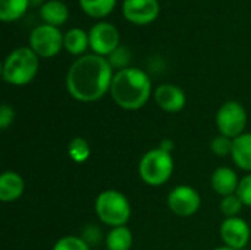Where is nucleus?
Instances as JSON below:
<instances>
[{
  "label": "nucleus",
  "mask_w": 251,
  "mask_h": 250,
  "mask_svg": "<svg viewBox=\"0 0 251 250\" xmlns=\"http://www.w3.org/2000/svg\"><path fill=\"white\" fill-rule=\"evenodd\" d=\"M175 169L172 153L154 147L147 150L138 162V175L143 183L151 187H160L166 184Z\"/></svg>",
  "instance_id": "5"
},
{
  "label": "nucleus",
  "mask_w": 251,
  "mask_h": 250,
  "mask_svg": "<svg viewBox=\"0 0 251 250\" xmlns=\"http://www.w3.org/2000/svg\"><path fill=\"white\" fill-rule=\"evenodd\" d=\"M134 243L132 231L126 227H115L106 236V248L107 250H131Z\"/></svg>",
  "instance_id": "18"
},
{
  "label": "nucleus",
  "mask_w": 251,
  "mask_h": 250,
  "mask_svg": "<svg viewBox=\"0 0 251 250\" xmlns=\"http://www.w3.org/2000/svg\"><path fill=\"white\" fill-rule=\"evenodd\" d=\"M78 3L87 16L103 19L115 10L118 0H78Z\"/></svg>",
  "instance_id": "19"
},
{
  "label": "nucleus",
  "mask_w": 251,
  "mask_h": 250,
  "mask_svg": "<svg viewBox=\"0 0 251 250\" xmlns=\"http://www.w3.org/2000/svg\"><path fill=\"white\" fill-rule=\"evenodd\" d=\"M40 18L43 24L59 28L69 19V7L60 0H47L40 6Z\"/></svg>",
  "instance_id": "15"
},
{
  "label": "nucleus",
  "mask_w": 251,
  "mask_h": 250,
  "mask_svg": "<svg viewBox=\"0 0 251 250\" xmlns=\"http://www.w3.org/2000/svg\"><path fill=\"white\" fill-rule=\"evenodd\" d=\"M31 4V0H0V19L15 22L26 13Z\"/></svg>",
  "instance_id": "20"
},
{
  "label": "nucleus",
  "mask_w": 251,
  "mask_h": 250,
  "mask_svg": "<svg viewBox=\"0 0 251 250\" xmlns=\"http://www.w3.org/2000/svg\"><path fill=\"white\" fill-rule=\"evenodd\" d=\"M25 192L24 178L15 171H6L0 177V200L10 203L18 200Z\"/></svg>",
  "instance_id": "14"
},
{
  "label": "nucleus",
  "mask_w": 251,
  "mask_h": 250,
  "mask_svg": "<svg viewBox=\"0 0 251 250\" xmlns=\"http://www.w3.org/2000/svg\"><path fill=\"white\" fill-rule=\"evenodd\" d=\"M51 250H91L90 245L78 236H63L60 237Z\"/></svg>",
  "instance_id": "23"
},
{
  "label": "nucleus",
  "mask_w": 251,
  "mask_h": 250,
  "mask_svg": "<svg viewBox=\"0 0 251 250\" xmlns=\"http://www.w3.org/2000/svg\"><path fill=\"white\" fill-rule=\"evenodd\" d=\"M94 211L97 218L110 228L126 225L132 215V208L128 197L115 189L103 190L97 196Z\"/></svg>",
  "instance_id": "4"
},
{
  "label": "nucleus",
  "mask_w": 251,
  "mask_h": 250,
  "mask_svg": "<svg viewBox=\"0 0 251 250\" xmlns=\"http://www.w3.org/2000/svg\"><path fill=\"white\" fill-rule=\"evenodd\" d=\"M231 158L240 169L251 174V133L246 131L240 137L234 139Z\"/></svg>",
  "instance_id": "16"
},
{
  "label": "nucleus",
  "mask_w": 251,
  "mask_h": 250,
  "mask_svg": "<svg viewBox=\"0 0 251 250\" xmlns=\"http://www.w3.org/2000/svg\"><path fill=\"white\" fill-rule=\"evenodd\" d=\"M154 102L163 112L178 113L187 105V94L175 84H162L154 90Z\"/></svg>",
  "instance_id": "12"
},
{
  "label": "nucleus",
  "mask_w": 251,
  "mask_h": 250,
  "mask_svg": "<svg viewBox=\"0 0 251 250\" xmlns=\"http://www.w3.org/2000/svg\"><path fill=\"white\" fill-rule=\"evenodd\" d=\"M40 57L29 46H21L12 50L1 66L3 80L15 87L28 85L38 74Z\"/></svg>",
  "instance_id": "3"
},
{
  "label": "nucleus",
  "mask_w": 251,
  "mask_h": 250,
  "mask_svg": "<svg viewBox=\"0 0 251 250\" xmlns=\"http://www.w3.org/2000/svg\"><path fill=\"white\" fill-rule=\"evenodd\" d=\"M212 189L215 193H218L221 197L235 194L238 190L240 178L235 172V169L229 167H219L218 169L213 171L212 178H210Z\"/></svg>",
  "instance_id": "13"
},
{
  "label": "nucleus",
  "mask_w": 251,
  "mask_h": 250,
  "mask_svg": "<svg viewBox=\"0 0 251 250\" xmlns=\"http://www.w3.org/2000/svg\"><path fill=\"white\" fill-rule=\"evenodd\" d=\"M213 250H235V249H231V248H228V246H219V248H215Z\"/></svg>",
  "instance_id": "30"
},
{
  "label": "nucleus",
  "mask_w": 251,
  "mask_h": 250,
  "mask_svg": "<svg viewBox=\"0 0 251 250\" xmlns=\"http://www.w3.org/2000/svg\"><path fill=\"white\" fill-rule=\"evenodd\" d=\"M201 206L200 193L187 184H181L174 187L168 194V208L169 211L181 218L193 217L199 212Z\"/></svg>",
  "instance_id": "9"
},
{
  "label": "nucleus",
  "mask_w": 251,
  "mask_h": 250,
  "mask_svg": "<svg viewBox=\"0 0 251 250\" xmlns=\"http://www.w3.org/2000/svg\"><path fill=\"white\" fill-rule=\"evenodd\" d=\"M216 127L219 134L229 139H237L246 133L247 111L237 100H228L216 112Z\"/></svg>",
  "instance_id": "6"
},
{
  "label": "nucleus",
  "mask_w": 251,
  "mask_h": 250,
  "mask_svg": "<svg viewBox=\"0 0 251 250\" xmlns=\"http://www.w3.org/2000/svg\"><path fill=\"white\" fill-rule=\"evenodd\" d=\"M162 150H165V152H168V153H172L174 152V143H172V140H169V139H165V140H162L160 141V146H159Z\"/></svg>",
  "instance_id": "29"
},
{
  "label": "nucleus",
  "mask_w": 251,
  "mask_h": 250,
  "mask_svg": "<svg viewBox=\"0 0 251 250\" xmlns=\"http://www.w3.org/2000/svg\"><path fill=\"white\" fill-rule=\"evenodd\" d=\"M110 97L124 111H138L151 97V80L140 68L116 71L110 85Z\"/></svg>",
  "instance_id": "2"
},
{
  "label": "nucleus",
  "mask_w": 251,
  "mask_h": 250,
  "mask_svg": "<svg viewBox=\"0 0 251 250\" xmlns=\"http://www.w3.org/2000/svg\"><path fill=\"white\" fill-rule=\"evenodd\" d=\"M107 60L110 63V66L116 71L129 68V62H131V52L125 47V46H119L112 55L107 56Z\"/></svg>",
  "instance_id": "25"
},
{
  "label": "nucleus",
  "mask_w": 251,
  "mask_h": 250,
  "mask_svg": "<svg viewBox=\"0 0 251 250\" xmlns=\"http://www.w3.org/2000/svg\"><path fill=\"white\" fill-rule=\"evenodd\" d=\"M15 121V109L7 105V103H3L1 108H0V128L4 131L7 130Z\"/></svg>",
  "instance_id": "27"
},
{
  "label": "nucleus",
  "mask_w": 251,
  "mask_h": 250,
  "mask_svg": "<svg viewBox=\"0 0 251 250\" xmlns=\"http://www.w3.org/2000/svg\"><path fill=\"white\" fill-rule=\"evenodd\" d=\"M88 245H97L100 240H101V231H100V228H97V227H94V225H88L85 230H84V233H82V236H81Z\"/></svg>",
  "instance_id": "28"
},
{
  "label": "nucleus",
  "mask_w": 251,
  "mask_h": 250,
  "mask_svg": "<svg viewBox=\"0 0 251 250\" xmlns=\"http://www.w3.org/2000/svg\"><path fill=\"white\" fill-rule=\"evenodd\" d=\"M91 155V146L90 143L82 137H75L68 144V156L75 164H84L88 161Z\"/></svg>",
  "instance_id": "21"
},
{
  "label": "nucleus",
  "mask_w": 251,
  "mask_h": 250,
  "mask_svg": "<svg viewBox=\"0 0 251 250\" xmlns=\"http://www.w3.org/2000/svg\"><path fill=\"white\" fill-rule=\"evenodd\" d=\"M219 236L224 242V246L231 249H244L251 237V230L249 222L241 217L225 218L219 227Z\"/></svg>",
  "instance_id": "10"
},
{
  "label": "nucleus",
  "mask_w": 251,
  "mask_h": 250,
  "mask_svg": "<svg viewBox=\"0 0 251 250\" xmlns=\"http://www.w3.org/2000/svg\"><path fill=\"white\" fill-rule=\"evenodd\" d=\"M88 38L93 53L103 57H107L121 46V34L118 28L107 21L96 22L88 31Z\"/></svg>",
  "instance_id": "8"
},
{
  "label": "nucleus",
  "mask_w": 251,
  "mask_h": 250,
  "mask_svg": "<svg viewBox=\"0 0 251 250\" xmlns=\"http://www.w3.org/2000/svg\"><path fill=\"white\" fill-rule=\"evenodd\" d=\"M244 205L241 202V199L235 194L231 196H225L222 197L221 203H219V209L222 212V215L225 218H234V217H240L241 211H243Z\"/></svg>",
  "instance_id": "22"
},
{
  "label": "nucleus",
  "mask_w": 251,
  "mask_h": 250,
  "mask_svg": "<svg viewBox=\"0 0 251 250\" xmlns=\"http://www.w3.org/2000/svg\"><path fill=\"white\" fill-rule=\"evenodd\" d=\"M29 47L40 59H51L63 49V34L57 27L41 24L31 31Z\"/></svg>",
  "instance_id": "7"
},
{
  "label": "nucleus",
  "mask_w": 251,
  "mask_h": 250,
  "mask_svg": "<svg viewBox=\"0 0 251 250\" xmlns=\"http://www.w3.org/2000/svg\"><path fill=\"white\" fill-rule=\"evenodd\" d=\"M90 47V38L88 32H85L82 28H71L63 34V49L74 55V56H84L87 49Z\"/></svg>",
  "instance_id": "17"
},
{
  "label": "nucleus",
  "mask_w": 251,
  "mask_h": 250,
  "mask_svg": "<svg viewBox=\"0 0 251 250\" xmlns=\"http://www.w3.org/2000/svg\"><path fill=\"white\" fill-rule=\"evenodd\" d=\"M160 13L159 0H124L122 15L134 25L153 24Z\"/></svg>",
  "instance_id": "11"
},
{
  "label": "nucleus",
  "mask_w": 251,
  "mask_h": 250,
  "mask_svg": "<svg viewBox=\"0 0 251 250\" xmlns=\"http://www.w3.org/2000/svg\"><path fill=\"white\" fill-rule=\"evenodd\" d=\"M237 196L241 199L244 206L251 208V174H247L246 177H243L240 180Z\"/></svg>",
  "instance_id": "26"
},
{
  "label": "nucleus",
  "mask_w": 251,
  "mask_h": 250,
  "mask_svg": "<svg viewBox=\"0 0 251 250\" xmlns=\"http://www.w3.org/2000/svg\"><path fill=\"white\" fill-rule=\"evenodd\" d=\"M234 147V139H229L226 136H216L212 143H210V150L218 156V158H226L231 156Z\"/></svg>",
  "instance_id": "24"
},
{
  "label": "nucleus",
  "mask_w": 251,
  "mask_h": 250,
  "mask_svg": "<svg viewBox=\"0 0 251 250\" xmlns=\"http://www.w3.org/2000/svg\"><path fill=\"white\" fill-rule=\"evenodd\" d=\"M113 75L115 72L107 57L94 53L84 55L69 66L65 77V87L72 99L91 103L110 93Z\"/></svg>",
  "instance_id": "1"
}]
</instances>
